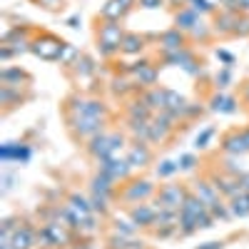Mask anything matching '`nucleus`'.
<instances>
[{
    "instance_id": "1",
    "label": "nucleus",
    "mask_w": 249,
    "mask_h": 249,
    "mask_svg": "<svg viewBox=\"0 0 249 249\" xmlns=\"http://www.w3.org/2000/svg\"><path fill=\"white\" fill-rule=\"evenodd\" d=\"M122 40H124V35H122V28H120V20H105V25H100V30H97V48H100V53L105 57L120 53Z\"/></svg>"
},
{
    "instance_id": "2",
    "label": "nucleus",
    "mask_w": 249,
    "mask_h": 249,
    "mask_svg": "<svg viewBox=\"0 0 249 249\" xmlns=\"http://www.w3.org/2000/svg\"><path fill=\"white\" fill-rule=\"evenodd\" d=\"M187 199V190L182 184H164L160 187L157 192V210H164V212H179L182 204Z\"/></svg>"
},
{
    "instance_id": "3",
    "label": "nucleus",
    "mask_w": 249,
    "mask_h": 249,
    "mask_svg": "<svg viewBox=\"0 0 249 249\" xmlns=\"http://www.w3.org/2000/svg\"><path fill=\"white\" fill-rule=\"evenodd\" d=\"M70 127L77 137H97L102 135V120L100 117H88V115H72L70 117Z\"/></svg>"
},
{
    "instance_id": "4",
    "label": "nucleus",
    "mask_w": 249,
    "mask_h": 249,
    "mask_svg": "<svg viewBox=\"0 0 249 249\" xmlns=\"http://www.w3.org/2000/svg\"><path fill=\"white\" fill-rule=\"evenodd\" d=\"M155 195V184L150 179H137L132 184L124 187V192H122V199L124 202H130V204H142L147 197Z\"/></svg>"
},
{
    "instance_id": "5",
    "label": "nucleus",
    "mask_w": 249,
    "mask_h": 249,
    "mask_svg": "<svg viewBox=\"0 0 249 249\" xmlns=\"http://www.w3.org/2000/svg\"><path fill=\"white\" fill-rule=\"evenodd\" d=\"M62 48H65V43H62V40H57V37H53V35H45V37L35 40L30 50H33L35 55H40V57H45V60H60Z\"/></svg>"
},
{
    "instance_id": "6",
    "label": "nucleus",
    "mask_w": 249,
    "mask_h": 249,
    "mask_svg": "<svg viewBox=\"0 0 249 249\" xmlns=\"http://www.w3.org/2000/svg\"><path fill=\"white\" fill-rule=\"evenodd\" d=\"M132 164L127 160H100V172L107 175L110 179H127L130 177Z\"/></svg>"
},
{
    "instance_id": "7",
    "label": "nucleus",
    "mask_w": 249,
    "mask_h": 249,
    "mask_svg": "<svg viewBox=\"0 0 249 249\" xmlns=\"http://www.w3.org/2000/svg\"><path fill=\"white\" fill-rule=\"evenodd\" d=\"M222 150L227 152V155H244V152H249V147H247V140H244V132H239V130H232V132H227L224 135V140H222Z\"/></svg>"
},
{
    "instance_id": "8",
    "label": "nucleus",
    "mask_w": 249,
    "mask_h": 249,
    "mask_svg": "<svg viewBox=\"0 0 249 249\" xmlns=\"http://www.w3.org/2000/svg\"><path fill=\"white\" fill-rule=\"evenodd\" d=\"M157 207H150V204H137L130 210V219L137 224V227H155V219H157Z\"/></svg>"
},
{
    "instance_id": "9",
    "label": "nucleus",
    "mask_w": 249,
    "mask_h": 249,
    "mask_svg": "<svg viewBox=\"0 0 249 249\" xmlns=\"http://www.w3.org/2000/svg\"><path fill=\"white\" fill-rule=\"evenodd\" d=\"M33 244H37V234L28 224L18 227V230L13 232V249H33Z\"/></svg>"
},
{
    "instance_id": "10",
    "label": "nucleus",
    "mask_w": 249,
    "mask_h": 249,
    "mask_svg": "<svg viewBox=\"0 0 249 249\" xmlns=\"http://www.w3.org/2000/svg\"><path fill=\"white\" fill-rule=\"evenodd\" d=\"M127 160L132 167H144V164H150V160H152V152H150V147L147 144H140V142H135L132 147H130V152H127Z\"/></svg>"
},
{
    "instance_id": "11",
    "label": "nucleus",
    "mask_w": 249,
    "mask_h": 249,
    "mask_svg": "<svg viewBox=\"0 0 249 249\" xmlns=\"http://www.w3.org/2000/svg\"><path fill=\"white\" fill-rule=\"evenodd\" d=\"M43 230L48 232V239H50V244L53 247H68L70 244V237H68V232L62 230V227L57 224V222H48Z\"/></svg>"
},
{
    "instance_id": "12",
    "label": "nucleus",
    "mask_w": 249,
    "mask_h": 249,
    "mask_svg": "<svg viewBox=\"0 0 249 249\" xmlns=\"http://www.w3.org/2000/svg\"><path fill=\"white\" fill-rule=\"evenodd\" d=\"M92 195H100V197H112L115 195V179H110L107 175H97V177H92Z\"/></svg>"
},
{
    "instance_id": "13",
    "label": "nucleus",
    "mask_w": 249,
    "mask_h": 249,
    "mask_svg": "<svg viewBox=\"0 0 249 249\" xmlns=\"http://www.w3.org/2000/svg\"><path fill=\"white\" fill-rule=\"evenodd\" d=\"M184 48V35L179 30H170V33H164L162 35V50L164 55H170V53H177Z\"/></svg>"
},
{
    "instance_id": "14",
    "label": "nucleus",
    "mask_w": 249,
    "mask_h": 249,
    "mask_svg": "<svg viewBox=\"0 0 249 249\" xmlns=\"http://www.w3.org/2000/svg\"><path fill=\"white\" fill-rule=\"evenodd\" d=\"M217 187L214 184H207V182H195V195L210 207V204H214V202H219V197H217Z\"/></svg>"
},
{
    "instance_id": "15",
    "label": "nucleus",
    "mask_w": 249,
    "mask_h": 249,
    "mask_svg": "<svg viewBox=\"0 0 249 249\" xmlns=\"http://www.w3.org/2000/svg\"><path fill=\"white\" fill-rule=\"evenodd\" d=\"M197 20H199V18H197V13H195L192 8H184V10L177 13L175 23H177V30H192Z\"/></svg>"
},
{
    "instance_id": "16",
    "label": "nucleus",
    "mask_w": 249,
    "mask_h": 249,
    "mask_svg": "<svg viewBox=\"0 0 249 249\" xmlns=\"http://www.w3.org/2000/svg\"><path fill=\"white\" fill-rule=\"evenodd\" d=\"M144 102H147L152 110H164L167 107V90H160V88L150 90L147 95H144Z\"/></svg>"
},
{
    "instance_id": "17",
    "label": "nucleus",
    "mask_w": 249,
    "mask_h": 249,
    "mask_svg": "<svg viewBox=\"0 0 249 249\" xmlns=\"http://www.w3.org/2000/svg\"><path fill=\"white\" fill-rule=\"evenodd\" d=\"M142 48H144V40H142L140 35L130 33V35H124V40H122V48H120V53H124V55H137V53H140Z\"/></svg>"
},
{
    "instance_id": "18",
    "label": "nucleus",
    "mask_w": 249,
    "mask_h": 249,
    "mask_svg": "<svg viewBox=\"0 0 249 249\" xmlns=\"http://www.w3.org/2000/svg\"><path fill=\"white\" fill-rule=\"evenodd\" d=\"M124 13L127 10H124V5L120 3V0H110V3H105V8L100 10V18L102 20H120Z\"/></svg>"
},
{
    "instance_id": "19",
    "label": "nucleus",
    "mask_w": 249,
    "mask_h": 249,
    "mask_svg": "<svg viewBox=\"0 0 249 249\" xmlns=\"http://www.w3.org/2000/svg\"><path fill=\"white\" fill-rule=\"evenodd\" d=\"M234 217H247L249 214V192H242L237 197H232V210Z\"/></svg>"
},
{
    "instance_id": "20",
    "label": "nucleus",
    "mask_w": 249,
    "mask_h": 249,
    "mask_svg": "<svg viewBox=\"0 0 249 249\" xmlns=\"http://www.w3.org/2000/svg\"><path fill=\"white\" fill-rule=\"evenodd\" d=\"M212 110L214 112H234L237 110V102L227 95H214L212 97Z\"/></svg>"
},
{
    "instance_id": "21",
    "label": "nucleus",
    "mask_w": 249,
    "mask_h": 249,
    "mask_svg": "<svg viewBox=\"0 0 249 249\" xmlns=\"http://www.w3.org/2000/svg\"><path fill=\"white\" fill-rule=\"evenodd\" d=\"M150 110L152 107L144 100L142 102L137 100V102H132V105H130V120H150Z\"/></svg>"
},
{
    "instance_id": "22",
    "label": "nucleus",
    "mask_w": 249,
    "mask_h": 249,
    "mask_svg": "<svg viewBox=\"0 0 249 249\" xmlns=\"http://www.w3.org/2000/svg\"><path fill=\"white\" fill-rule=\"evenodd\" d=\"M135 232H137V224H135V222L115 219V234H122V237H132Z\"/></svg>"
},
{
    "instance_id": "23",
    "label": "nucleus",
    "mask_w": 249,
    "mask_h": 249,
    "mask_svg": "<svg viewBox=\"0 0 249 249\" xmlns=\"http://www.w3.org/2000/svg\"><path fill=\"white\" fill-rule=\"evenodd\" d=\"M177 170H179V164H177V162L164 160V162L157 164V177H170V175H175Z\"/></svg>"
},
{
    "instance_id": "24",
    "label": "nucleus",
    "mask_w": 249,
    "mask_h": 249,
    "mask_svg": "<svg viewBox=\"0 0 249 249\" xmlns=\"http://www.w3.org/2000/svg\"><path fill=\"white\" fill-rule=\"evenodd\" d=\"M90 204H92V212H100V214L107 212V197L92 195V197H90Z\"/></svg>"
},
{
    "instance_id": "25",
    "label": "nucleus",
    "mask_w": 249,
    "mask_h": 249,
    "mask_svg": "<svg viewBox=\"0 0 249 249\" xmlns=\"http://www.w3.org/2000/svg\"><path fill=\"white\" fill-rule=\"evenodd\" d=\"M212 135H214V130H212V127H207L202 135H197V140H195V147H197V150H204V147H207V142H210V137H212Z\"/></svg>"
},
{
    "instance_id": "26",
    "label": "nucleus",
    "mask_w": 249,
    "mask_h": 249,
    "mask_svg": "<svg viewBox=\"0 0 249 249\" xmlns=\"http://www.w3.org/2000/svg\"><path fill=\"white\" fill-rule=\"evenodd\" d=\"M75 65H77V75H90V72L95 70V68H92V62H90L88 57H77Z\"/></svg>"
},
{
    "instance_id": "27",
    "label": "nucleus",
    "mask_w": 249,
    "mask_h": 249,
    "mask_svg": "<svg viewBox=\"0 0 249 249\" xmlns=\"http://www.w3.org/2000/svg\"><path fill=\"white\" fill-rule=\"evenodd\" d=\"M195 37H202V40H207V37H210V28H207L204 23H202V20H197V23H195V28L190 30Z\"/></svg>"
},
{
    "instance_id": "28",
    "label": "nucleus",
    "mask_w": 249,
    "mask_h": 249,
    "mask_svg": "<svg viewBox=\"0 0 249 249\" xmlns=\"http://www.w3.org/2000/svg\"><path fill=\"white\" fill-rule=\"evenodd\" d=\"M177 164H179V170H192V167H195V164H197V160H195L192 155H182Z\"/></svg>"
},
{
    "instance_id": "29",
    "label": "nucleus",
    "mask_w": 249,
    "mask_h": 249,
    "mask_svg": "<svg viewBox=\"0 0 249 249\" xmlns=\"http://www.w3.org/2000/svg\"><path fill=\"white\" fill-rule=\"evenodd\" d=\"M75 55H77V50H75V48H70V45L65 43V48H62V53H60V62H70Z\"/></svg>"
},
{
    "instance_id": "30",
    "label": "nucleus",
    "mask_w": 249,
    "mask_h": 249,
    "mask_svg": "<svg viewBox=\"0 0 249 249\" xmlns=\"http://www.w3.org/2000/svg\"><path fill=\"white\" fill-rule=\"evenodd\" d=\"M230 80H232V72H230V70L217 72V85H219V88H227V85H230Z\"/></svg>"
},
{
    "instance_id": "31",
    "label": "nucleus",
    "mask_w": 249,
    "mask_h": 249,
    "mask_svg": "<svg viewBox=\"0 0 249 249\" xmlns=\"http://www.w3.org/2000/svg\"><path fill=\"white\" fill-rule=\"evenodd\" d=\"M37 3L43 5V8H48V10H57L62 0H37Z\"/></svg>"
},
{
    "instance_id": "32",
    "label": "nucleus",
    "mask_w": 249,
    "mask_h": 249,
    "mask_svg": "<svg viewBox=\"0 0 249 249\" xmlns=\"http://www.w3.org/2000/svg\"><path fill=\"white\" fill-rule=\"evenodd\" d=\"M162 3H164V0H140L142 8H160Z\"/></svg>"
},
{
    "instance_id": "33",
    "label": "nucleus",
    "mask_w": 249,
    "mask_h": 249,
    "mask_svg": "<svg viewBox=\"0 0 249 249\" xmlns=\"http://www.w3.org/2000/svg\"><path fill=\"white\" fill-rule=\"evenodd\" d=\"M217 57H222V60L227 62V65H232V62H234V57H232L230 53H227V50H217Z\"/></svg>"
},
{
    "instance_id": "34",
    "label": "nucleus",
    "mask_w": 249,
    "mask_h": 249,
    "mask_svg": "<svg viewBox=\"0 0 249 249\" xmlns=\"http://www.w3.org/2000/svg\"><path fill=\"white\" fill-rule=\"evenodd\" d=\"M127 85H130L127 80H115V92H124V90H127Z\"/></svg>"
},
{
    "instance_id": "35",
    "label": "nucleus",
    "mask_w": 249,
    "mask_h": 249,
    "mask_svg": "<svg viewBox=\"0 0 249 249\" xmlns=\"http://www.w3.org/2000/svg\"><path fill=\"white\" fill-rule=\"evenodd\" d=\"M197 249H222V242H207V244H202Z\"/></svg>"
},
{
    "instance_id": "36",
    "label": "nucleus",
    "mask_w": 249,
    "mask_h": 249,
    "mask_svg": "<svg viewBox=\"0 0 249 249\" xmlns=\"http://www.w3.org/2000/svg\"><path fill=\"white\" fill-rule=\"evenodd\" d=\"M239 182H242V187H244V192H249V172H244V175L239 177Z\"/></svg>"
},
{
    "instance_id": "37",
    "label": "nucleus",
    "mask_w": 249,
    "mask_h": 249,
    "mask_svg": "<svg viewBox=\"0 0 249 249\" xmlns=\"http://www.w3.org/2000/svg\"><path fill=\"white\" fill-rule=\"evenodd\" d=\"M77 23H80V18H77V15H72V18L68 20V25H70V28H77Z\"/></svg>"
},
{
    "instance_id": "38",
    "label": "nucleus",
    "mask_w": 249,
    "mask_h": 249,
    "mask_svg": "<svg viewBox=\"0 0 249 249\" xmlns=\"http://www.w3.org/2000/svg\"><path fill=\"white\" fill-rule=\"evenodd\" d=\"M120 3H122V5H124V10H130V8H132V5H135V0H120Z\"/></svg>"
},
{
    "instance_id": "39",
    "label": "nucleus",
    "mask_w": 249,
    "mask_h": 249,
    "mask_svg": "<svg viewBox=\"0 0 249 249\" xmlns=\"http://www.w3.org/2000/svg\"><path fill=\"white\" fill-rule=\"evenodd\" d=\"M244 100L249 102V82H247V85H244Z\"/></svg>"
},
{
    "instance_id": "40",
    "label": "nucleus",
    "mask_w": 249,
    "mask_h": 249,
    "mask_svg": "<svg viewBox=\"0 0 249 249\" xmlns=\"http://www.w3.org/2000/svg\"><path fill=\"white\" fill-rule=\"evenodd\" d=\"M244 132V140H247V147H249V130H242Z\"/></svg>"
}]
</instances>
